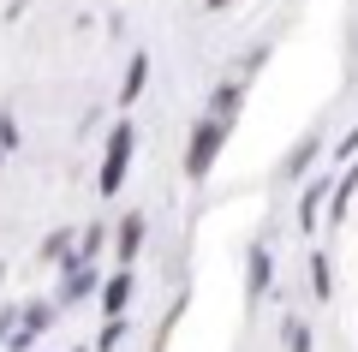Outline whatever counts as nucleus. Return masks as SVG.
I'll list each match as a JSON object with an SVG mask.
<instances>
[{"label":"nucleus","instance_id":"f257e3e1","mask_svg":"<svg viewBox=\"0 0 358 352\" xmlns=\"http://www.w3.org/2000/svg\"><path fill=\"white\" fill-rule=\"evenodd\" d=\"M131 155H138V132H131V120H120V126L108 132V150H102V179H96L102 197H120V185H126V174H131Z\"/></svg>","mask_w":358,"mask_h":352},{"label":"nucleus","instance_id":"f03ea898","mask_svg":"<svg viewBox=\"0 0 358 352\" xmlns=\"http://www.w3.org/2000/svg\"><path fill=\"white\" fill-rule=\"evenodd\" d=\"M221 143H227V126L203 113V120L192 126V143H185V179H209V174H215Z\"/></svg>","mask_w":358,"mask_h":352},{"label":"nucleus","instance_id":"7ed1b4c3","mask_svg":"<svg viewBox=\"0 0 358 352\" xmlns=\"http://www.w3.org/2000/svg\"><path fill=\"white\" fill-rule=\"evenodd\" d=\"M102 293V275H96V263H84V257H66L60 263V293H54V304H84Z\"/></svg>","mask_w":358,"mask_h":352},{"label":"nucleus","instance_id":"20e7f679","mask_svg":"<svg viewBox=\"0 0 358 352\" xmlns=\"http://www.w3.org/2000/svg\"><path fill=\"white\" fill-rule=\"evenodd\" d=\"M54 316H60V304H54V299H30L24 311H18V328H13V340H6V346H13V352H30V346L54 328Z\"/></svg>","mask_w":358,"mask_h":352},{"label":"nucleus","instance_id":"39448f33","mask_svg":"<svg viewBox=\"0 0 358 352\" xmlns=\"http://www.w3.org/2000/svg\"><path fill=\"white\" fill-rule=\"evenodd\" d=\"M143 239H150V221H143V209H126V215H120L114 227H108V245H114L120 269H131V263H138Z\"/></svg>","mask_w":358,"mask_h":352},{"label":"nucleus","instance_id":"423d86ee","mask_svg":"<svg viewBox=\"0 0 358 352\" xmlns=\"http://www.w3.org/2000/svg\"><path fill=\"white\" fill-rule=\"evenodd\" d=\"M131 299H138V275L131 269H114V275H102V293H96V304H102V316H126Z\"/></svg>","mask_w":358,"mask_h":352},{"label":"nucleus","instance_id":"0eeeda50","mask_svg":"<svg viewBox=\"0 0 358 352\" xmlns=\"http://www.w3.org/2000/svg\"><path fill=\"white\" fill-rule=\"evenodd\" d=\"M329 185L334 179H305V191H299V233H317V209H329Z\"/></svg>","mask_w":358,"mask_h":352},{"label":"nucleus","instance_id":"6e6552de","mask_svg":"<svg viewBox=\"0 0 358 352\" xmlns=\"http://www.w3.org/2000/svg\"><path fill=\"white\" fill-rule=\"evenodd\" d=\"M268 287H275V257H268V245H251V257H245V293L263 299Z\"/></svg>","mask_w":358,"mask_h":352},{"label":"nucleus","instance_id":"1a4fd4ad","mask_svg":"<svg viewBox=\"0 0 358 352\" xmlns=\"http://www.w3.org/2000/svg\"><path fill=\"white\" fill-rule=\"evenodd\" d=\"M358 197V162H346V174L329 185V221H346V209H352Z\"/></svg>","mask_w":358,"mask_h":352},{"label":"nucleus","instance_id":"9d476101","mask_svg":"<svg viewBox=\"0 0 358 352\" xmlns=\"http://www.w3.org/2000/svg\"><path fill=\"white\" fill-rule=\"evenodd\" d=\"M143 84H150V54H131V60H126V78H120V108H131V101H138L143 96Z\"/></svg>","mask_w":358,"mask_h":352},{"label":"nucleus","instance_id":"9b49d317","mask_svg":"<svg viewBox=\"0 0 358 352\" xmlns=\"http://www.w3.org/2000/svg\"><path fill=\"white\" fill-rule=\"evenodd\" d=\"M245 101V84H215V96H209V120H221V126L233 132V113H239Z\"/></svg>","mask_w":358,"mask_h":352},{"label":"nucleus","instance_id":"f8f14e48","mask_svg":"<svg viewBox=\"0 0 358 352\" xmlns=\"http://www.w3.org/2000/svg\"><path fill=\"white\" fill-rule=\"evenodd\" d=\"M305 281H310V293H317V299H329L334 293V263L322 251H310V263H305Z\"/></svg>","mask_w":358,"mask_h":352},{"label":"nucleus","instance_id":"ddd939ff","mask_svg":"<svg viewBox=\"0 0 358 352\" xmlns=\"http://www.w3.org/2000/svg\"><path fill=\"white\" fill-rule=\"evenodd\" d=\"M317 346V340H310V323L305 316H287L281 323V352H310Z\"/></svg>","mask_w":358,"mask_h":352},{"label":"nucleus","instance_id":"4468645a","mask_svg":"<svg viewBox=\"0 0 358 352\" xmlns=\"http://www.w3.org/2000/svg\"><path fill=\"white\" fill-rule=\"evenodd\" d=\"M317 155H322V143H317V138H305V143H299L293 155H287V167H281V174H287V179H305V174H310V162H317Z\"/></svg>","mask_w":358,"mask_h":352},{"label":"nucleus","instance_id":"2eb2a0df","mask_svg":"<svg viewBox=\"0 0 358 352\" xmlns=\"http://www.w3.org/2000/svg\"><path fill=\"white\" fill-rule=\"evenodd\" d=\"M102 251H108V227L96 221V227H84V233H78V251H72V257H84V263H96Z\"/></svg>","mask_w":358,"mask_h":352},{"label":"nucleus","instance_id":"dca6fc26","mask_svg":"<svg viewBox=\"0 0 358 352\" xmlns=\"http://www.w3.org/2000/svg\"><path fill=\"white\" fill-rule=\"evenodd\" d=\"M126 316H108V323H102V335H96V352H120V340H126Z\"/></svg>","mask_w":358,"mask_h":352},{"label":"nucleus","instance_id":"f3484780","mask_svg":"<svg viewBox=\"0 0 358 352\" xmlns=\"http://www.w3.org/2000/svg\"><path fill=\"white\" fill-rule=\"evenodd\" d=\"M42 257H48V263H66V257H72V227L48 233V239H42Z\"/></svg>","mask_w":358,"mask_h":352},{"label":"nucleus","instance_id":"a211bd4d","mask_svg":"<svg viewBox=\"0 0 358 352\" xmlns=\"http://www.w3.org/2000/svg\"><path fill=\"white\" fill-rule=\"evenodd\" d=\"M18 143H24V138H18V120H13V113H0V155H13Z\"/></svg>","mask_w":358,"mask_h":352},{"label":"nucleus","instance_id":"6ab92c4d","mask_svg":"<svg viewBox=\"0 0 358 352\" xmlns=\"http://www.w3.org/2000/svg\"><path fill=\"white\" fill-rule=\"evenodd\" d=\"M334 155H341V162H358V126H352V132H341V143H334Z\"/></svg>","mask_w":358,"mask_h":352},{"label":"nucleus","instance_id":"aec40b11","mask_svg":"<svg viewBox=\"0 0 358 352\" xmlns=\"http://www.w3.org/2000/svg\"><path fill=\"white\" fill-rule=\"evenodd\" d=\"M203 6H209V13H221V6H227V0H203Z\"/></svg>","mask_w":358,"mask_h":352},{"label":"nucleus","instance_id":"412c9836","mask_svg":"<svg viewBox=\"0 0 358 352\" xmlns=\"http://www.w3.org/2000/svg\"><path fill=\"white\" fill-rule=\"evenodd\" d=\"M72 352H90V346H72Z\"/></svg>","mask_w":358,"mask_h":352},{"label":"nucleus","instance_id":"4be33fe9","mask_svg":"<svg viewBox=\"0 0 358 352\" xmlns=\"http://www.w3.org/2000/svg\"><path fill=\"white\" fill-rule=\"evenodd\" d=\"M0 162H6V155H0Z\"/></svg>","mask_w":358,"mask_h":352}]
</instances>
